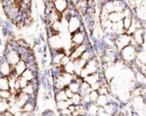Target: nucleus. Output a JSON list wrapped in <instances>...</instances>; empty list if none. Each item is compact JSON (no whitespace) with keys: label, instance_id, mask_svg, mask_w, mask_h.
<instances>
[{"label":"nucleus","instance_id":"obj_15","mask_svg":"<svg viewBox=\"0 0 146 116\" xmlns=\"http://www.w3.org/2000/svg\"><path fill=\"white\" fill-rule=\"evenodd\" d=\"M110 103L108 95H99L98 98L96 101V104L99 107V108H104V106H106L108 103Z\"/></svg>","mask_w":146,"mask_h":116},{"label":"nucleus","instance_id":"obj_17","mask_svg":"<svg viewBox=\"0 0 146 116\" xmlns=\"http://www.w3.org/2000/svg\"><path fill=\"white\" fill-rule=\"evenodd\" d=\"M21 91L27 94V95H29V96L33 95V94H37V92H38V91L34 88L33 85L31 82H29L28 85L21 90Z\"/></svg>","mask_w":146,"mask_h":116},{"label":"nucleus","instance_id":"obj_21","mask_svg":"<svg viewBox=\"0 0 146 116\" xmlns=\"http://www.w3.org/2000/svg\"><path fill=\"white\" fill-rule=\"evenodd\" d=\"M72 104L71 103V100L68 99V100H66V101H60V102H56V108L57 109L60 111V110H62V109H68V106Z\"/></svg>","mask_w":146,"mask_h":116},{"label":"nucleus","instance_id":"obj_32","mask_svg":"<svg viewBox=\"0 0 146 116\" xmlns=\"http://www.w3.org/2000/svg\"><path fill=\"white\" fill-rule=\"evenodd\" d=\"M51 116H56V115H51Z\"/></svg>","mask_w":146,"mask_h":116},{"label":"nucleus","instance_id":"obj_6","mask_svg":"<svg viewBox=\"0 0 146 116\" xmlns=\"http://www.w3.org/2000/svg\"><path fill=\"white\" fill-rule=\"evenodd\" d=\"M87 37L86 32H81V31H78L73 34H71L70 36V41H71V44L72 45H80L82 44H85V39Z\"/></svg>","mask_w":146,"mask_h":116},{"label":"nucleus","instance_id":"obj_4","mask_svg":"<svg viewBox=\"0 0 146 116\" xmlns=\"http://www.w3.org/2000/svg\"><path fill=\"white\" fill-rule=\"evenodd\" d=\"M131 41H132V36L127 34V32H124V33L118 35L117 38L115 40L114 43H115V48L120 51L124 47L131 44Z\"/></svg>","mask_w":146,"mask_h":116},{"label":"nucleus","instance_id":"obj_5","mask_svg":"<svg viewBox=\"0 0 146 116\" xmlns=\"http://www.w3.org/2000/svg\"><path fill=\"white\" fill-rule=\"evenodd\" d=\"M3 56L6 59V61L11 65L15 66L16 65L21 59V55L16 50H10L8 51H3Z\"/></svg>","mask_w":146,"mask_h":116},{"label":"nucleus","instance_id":"obj_19","mask_svg":"<svg viewBox=\"0 0 146 116\" xmlns=\"http://www.w3.org/2000/svg\"><path fill=\"white\" fill-rule=\"evenodd\" d=\"M55 100H56V102L68 100V98L66 96L65 91L64 90H60V91H55Z\"/></svg>","mask_w":146,"mask_h":116},{"label":"nucleus","instance_id":"obj_31","mask_svg":"<svg viewBox=\"0 0 146 116\" xmlns=\"http://www.w3.org/2000/svg\"><path fill=\"white\" fill-rule=\"evenodd\" d=\"M33 115V113H29V112H24V111H22L21 116H32Z\"/></svg>","mask_w":146,"mask_h":116},{"label":"nucleus","instance_id":"obj_8","mask_svg":"<svg viewBox=\"0 0 146 116\" xmlns=\"http://www.w3.org/2000/svg\"><path fill=\"white\" fill-rule=\"evenodd\" d=\"M145 27H140L132 36L133 38L135 40V42L138 44V45H140V46L144 45L145 39Z\"/></svg>","mask_w":146,"mask_h":116},{"label":"nucleus","instance_id":"obj_26","mask_svg":"<svg viewBox=\"0 0 146 116\" xmlns=\"http://www.w3.org/2000/svg\"><path fill=\"white\" fill-rule=\"evenodd\" d=\"M90 96V99H91V102L92 103H96L97 99L99 97V93L98 91H92L89 94Z\"/></svg>","mask_w":146,"mask_h":116},{"label":"nucleus","instance_id":"obj_9","mask_svg":"<svg viewBox=\"0 0 146 116\" xmlns=\"http://www.w3.org/2000/svg\"><path fill=\"white\" fill-rule=\"evenodd\" d=\"M27 68V62L25 61H23V60H21L16 65L12 66L11 74L15 75V76H21Z\"/></svg>","mask_w":146,"mask_h":116},{"label":"nucleus","instance_id":"obj_3","mask_svg":"<svg viewBox=\"0 0 146 116\" xmlns=\"http://www.w3.org/2000/svg\"><path fill=\"white\" fill-rule=\"evenodd\" d=\"M82 16H80L78 13L74 15H73L68 20V32L70 34H73L78 31H80V27L82 26Z\"/></svg>","mask_w":146,"mask_h":116},{"label":"nucleus","instance_id":"obj_10","mask_svg":"<svg viewBox=\"0 0 146 116\" xmlns=\"http://www.w3.org/2000/svg\"><path fill=\"white\" fill-rule=\"evenodd\" d=\"M52 2L54 4V9L61 14L64 12L68 7V0H53Z\"/></svg>","mask_w":146,"mask_h":116},{"label":"nucleus","instance_id":"obj_20","mask_svg":"<svg viewBox=\"0 0 146 116\" xmlns=\"http://www.w3.org/2000/svg\"><path fill=\"white\" fill-rule=\"evenodd\" d=\"M4 90H9V78L0 75V91H4Z\"/></svg>","mask_w":146,"mask_h":116},{"label":"nucleus","instance_id":"obj_22","mask_svg":"<svg viewBox=\"0 0 146 116\" xmlns=\"http://www.w3.org/2000/svg\"><path fill=\"white\" fill-rule=\"evenodd\" d=\"M80 83H79L78 81L73 80V81L68 86V88L69 90H71V91L75 94V93H79V91H80Z\"/></svg>","mask_w":146,"mask_h":116},{"label":"nucleus","instance_id":"obj_30","mask_svg":"<svg viewBox=\"0 0 146 116\" xmlns=\"http://www.w3.org/2000/svg\"><path fill=\"white\" fill-rule=\"evenodd\" d=\"M0 116H14V114L12 112H10L9 110H8L5 113H3V115H0Z\"/></svg>","mask_w":146,"mask_h":116},{"label":"nucleus","instance_id":"obj_1","mask_svg":"<svg viewBox=\"0 0 146 116\" xmlns=\"http://www.w3.org/2000/svg\"><path fill=\"white\" fill-rule=\"evenodd\" d=\"M137 55H138L137 47L132 44H129L120 50L121 59L124 62L125 65L129 66L130 68H133L134 62L137 59Z\"/></svg>","mask_w":146,"mask_h":116},{"label":"nucleus","instance_id":"obj_27","mask_svg":"<svg viewBox=\"0 0 146 116\" xmlns=\"http://www.w3.org/2000/svg\"><path fill=\"white\" fill-rule=\"evenodd\" d=\"M70 61H71V57H70V56H68V55H65V56L62 58L60 65L63 67V66H65L67 63H68Z\"/></svg>","mask_w":146,"mask_h":116},{"label":"nucleus","instance_id":"obj_18","mask_svg":"<svg viewBox=\"0 0 146 116\" xmlns=\"http://www.w3.org/2000/svg\"><path fill=\"white\" fill-rule=\"evenodd\" d=\"M63 70L64 72L70 74H75V65L74 61H70L68 63H67L65 66H63Z\"/></svg>","mask_w":146,"mask_h":116},{"label":"nucleus","instance_id":"obj_12","mask_svg":"<svg viewBox=\"0 0 146 116\" xmlns=\"http://www.w3.org/2000/svg\"><path fill=\"white\" fill-rule=\"evenodd\" d=\"M123 18H124V15L122 12H120V11H113L109 14V20L112 23L119 22V21H122Z\"/></svg>","mask_w":146,"mask_h":116},{"label":"nucleus","instance_id":"obj_14","mask_svg":"<svg viewBox=\"0 0 146 116\" xmlns=\"http://www.w3.org/2000/svg\"><path fill=\"white\" fill-rule=\"evenodd\" d=\"M84 80L86 82H87L90 86L98 82L100 80V74L98 73H94V74H89L87 77H86L84 79Z\"/></svg>","mask_w":146,"mask_h":116},{"label":"nucleus","instance_id":"obj_11","mask_svg":"<svg viewBox=\"0 0 146 116\" xmlns=\"http://www.w3.org/2000/svg\"><path fill=\"white\" fill-rule=\"evenodd\" d=\"M30 100V96L21 91L20 93L17 94V100H16V103L15 104L19 107V108H22L28 101Z\"/></svg>","mask_w":146,"mask_h":116},{"label":"nucleus","instance_id":"obj_16","mask_svg":"<svg viewBox=\"0 0 146 116\" xmlns=\"http://www.w3.org/2000/svg\"><path fill=\"white\" fill-rule=\"evenodd\" d=\"M11 105L9 102L6 99L0 98V115H3L6 111H8L10 109Z\"/></svg>","mask_w":146,"mask_h":116},{"label":"nucleus","instance_id":"obj_25","mask_svg":"<svg viewBox=\"0 0 146 116\" xmlns=\"http://www.w3.org/2000/svg\"><path fill=\"white\" fill-rule=\"evenodd\" d=\"M12 96V93L9 90H4V91H0V98L9 100V97Z\"/></svg>","mask_w":146,"mask_h":116},{"label":"nucleus","instance_id":"obj_7","mask_svg":"<svg viewBox=\"0 0 146 116\" xmlns=\"http://www.w3.org/2000/svg\"><path fill=\"white\" fill-rule=\"evenodd\" d=\"M12 72V66L6 61L4 56H0V75L9 77Z\"/></svg>","mask_w":146,"mask_h":116},{"label":"nucleus","instance_id":"obj_24","mask_svg":"<svg viewBox=\"0 0 146 116\" xmlns=\"http://www.w3.org/2000/svg\"><path fill=\"white\" fill-rule=\"evenodd\" d=\"M17 82L19 83V85H20V87H21V89L22 90L24 87H26L27 85H28V81L24 78V77H22L21 75V76H18L17 77Z\"/></svg>","mask_w":146,"mask_h":116},{"label":"nucleus","instance_id":"obj_2","mask_svg":"<svg viewBox=\"0 0 146 116\" xmlns=\"http://www.w3.org/2000/svg\"><path fill=\"white\" fill-rule=\"evenodd\" d=\"M48 41V46L49 49H53V50H56L58 51H64L65 50L63 48V40L59 34H53L50 37H48L47 38Z\"/></svg>","mask_w":146,"mask_h":116},{"label":"nucleus","instance_id":"obj_29","mask_svg":"<svg viewBox=\"0 0 146 116\" xmlns=\"http://www.w3.org/2000/svg\"><path fill=\"white\" fill-rule=\"evenodd\" d=\"M59 112H60V115H72V113L68 109H68H62V110H60Z\"/></svg>","mask_w":146,"mask_h":116},{"label":"nucleus","instance_id":"obj_13","mask_svg":"<svg viewBox=\"0 0 146 116\" xmlns=\"http://www.w3.org/2000/svg\"><path fill=\"white\" fill-rule=\"evenodd\" d=\"M21 76L24 77L28 82H31L33 79H35V78L38 77V72H33V71H32L30 68H27L24 71V73L21 74Z\"/></svg>","mask_w":146,"mask_h":116},{"label":"nucleus","instance_id":"obj_23","mask_svg":"<svg viewBox=\"0 0 146 116\" xmlns=\"http://www.w3.org/2000/svg\"><path fill=\"white\" fill-rule=\"evenodd\" d=\"M133 16H127V17H124L122 20V23H123V27L125 29V31H127L131 26H132V22H133Z\"/></svg>","mask_w":146,"mask_h":116},{"label":"nucleus","instance_id":"obj_28","mask_svg":"<svg viewBox=\"0 0 146 116\" xmlns=\"http://www.w3.org/2000/svg\"><path fill=\"white\" fill-rule=\"evenodd\" d=\"M64 91H65V93H66V96H67V97L68 98V99H71L73 97H74V93L71 91V90H69L68 88V86L64 89Z\"/></svg>","mask_w":146,"mask_h":116}]
</instances>
